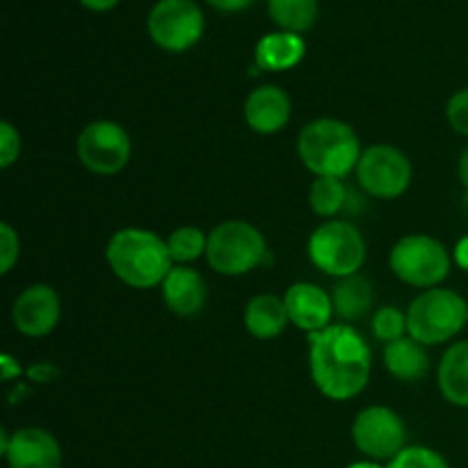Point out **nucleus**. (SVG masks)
Segmentation results:
<instances>
[{"label": "nucleus", "instance_id": "nucleus-5", "mask_svg": "<svg viewBox=\"0 0 468 468\" xmlns=\"http://www.w3.org/2000/svg\"><path fill=\"white\" fill-rule=\"evenodd\" d=\"M306 254L323 274L346 279L361 272L368 259V245L356 224L347 219H327L309 236Z\"/></svg>", "mask_w": 468, "mask_h": 468}, {"label": "nucleus", "instance_id": "nucleus-9", "mask_svg": "<svg viewBox=\"0 0 468 468\" xmlns=\"http://www.w3.org/2000/svg\"><path fill=\"white\" fill-rule=\"evenodd\" d=\"M356 181L361 190L373 199L391 201L405 195L414 178L411 160L393 144H370L356 165Z\"/></svg>", "mask_w": 468, "mask_h": 468}, {"label": "nucleus", "instance_id": "nucleus-16", "mask_svg": "<svg viewBox=\"0 0 468 468\" xmlns=\"http://www.w3.org/2000/svg\"><path fill=\"white\" fill-rule=\"evenodd\" d=\"M160 291H163L165 306L178 318H195L208 302L206 279L192 265H174Z\"/></svg>", "mask_w": 468, "mask_h": 468}, {"label": "nucleus", "instance_id": "nucleus-15", "mask_svg": "<svg viewBox=\"0 0 468 468\" xmlns=\"http://www.w3.org/2000/svg\"><path fill=\"white\" fill-rule=\"evenodd\" d=\"M247 126L259 135H274L288 126L292 117V101L279 85H261L250 91L245 101Z\"/></svg>", "mask_w": 468, "mask_h": 468}, {"label": "nucleus", "instance_id": "nucleus-36", "mask_svg": "<svg viewBox=\"0 0 468 468\" xmlns=\"http://www.w3.org/2000/svg\"><path fill=\"white\" fill-rule=\"evenodd\" d=\"M466 327H468V324H466Z\"/></svg>", "mask_w": 468, "mask_h": 468}, {"label": "nucleus", "instance_id": "nucleus-1", "mask_svg": "<svg viewBox=\"0 0 468 468\" xmlns=\"http://www.w3.org/2000/svg\"><path fill=\"white\" fill-rule=\"evenodd\" d=\"M373 352L359 329L347 323L329 324L309 336V373L327 400L346 402L370 382Z\"/></svg>", "mask_w": 468, "mask_h": 468}, {"label": "nucleus", "instance_id": "nucleus-2", "mask_svg": "<svg viewBox=\"0 0 468 468\" xmlns=\"http://www.w3.org/2000/svg\"><path fill=\"white\" fill-rule=\"evenodd\" d=\"M105 261L114 277L135 291L163 286L174 270L167 240L140 227L119 229L105 247Z\"/></svg>", "mask_w": 468, "mask_h": 468}, {"label": "nucleus", "instance_id": "nucleus-12", "mask_svg": "<svg viewBox=\"0 0 468 468\" xmlns=\"http://www.w3.org/2000/svg\"><path fill=\"white\" fill-rule=\"evenodd\" d=\"M0 452L9 468H62V446L44 428L0 430Z\"/></svg>", "mask_w": 468, "mask_h": 468}, {"label": "nucleus", "instance_id": "nucleus-21", "mask_svg": "<svg viewBox=\"0 0 468 468\" xmlns=\"http://www.w3.org/2000/svg\"><path fill=\"white\" fill-rule=\"evenodd\" d=\"M329 295H332L334 314L341 320H346V323L364 320L375 306L373 282L368 277H361V274L336 279Z\"/></svg>", "mask_w": 468, "mask_h": 468}, {"label": "nucleus", "instance_id": "nucleus-6", "mask_svg": "<svg viewBox=\"0 0 468 468\" xmlns=\"http://www.w3.org/2000/svg\"><path fill=\"white\" fill-rule=\"evenodd\" d=\"M268 242L261 229L245 219H227L208 233L206 261L222 277H242L263 265Z\"/></svg>", "mask_w": 468, "mask_h": 468}, {"label": "nucleus", "instance_id": "nucleus-31", "mask_svg": "<svg viewBox=\"0 0 468 468\" xmlns=\"http://www.w3.org/2000/svg\"><path fill=\"white\" fill-rule=\"evenodd\" d=\"M452 261L457 263V268H462L464 272H468V233L455 245V251H452Z\"/></svg>", "mask_w": 468, "mask_h": 468}, {"label": "nucleus", "instance_id": "nucleus-25", "mask_svg": "<svg viewBox=\"0 0 468 468\" xmlns=\"http://www.w3.org/2000/svg\"><path fill=\"white\" fill-rule=\"evenodd\" d=\"M370 329H373V336L379 343L388 346V343L410 334L407 332V311H400L393 304L379 306L373 318H370Z\"/></svg>", "mask_w": 468, "mask_h": 468}, {"label": "nucleus", "instance_id": "nucleus-34", "mask_svg": "<svg viewBox=\"0 0 468 468\" xmlns=\"http://www.w3.org/2000/svg\"><path fill=\"white\" fill-rule=\"evenodd\" d=\"M457 178H460L462 186L468 190V146L460 154V160H457Z\"/></svg>", "mask_w": 468, "mask_h": 468}, {"label": "nucleus", "instance_id": "nucleus-11", "mask_svg": "<svg viewBox=\"0 0 468 468\" xmlns=\"http://www.w3.org/2000/svg\"><path fill=\"white\" fill-rule=\"evenodd\" d=\"M206 18L195 0H158L146 18L154 44L167 53H186L204 35Z\"/></svg>", "mask_w": 468, "mask_h": 468}, {"label": "nucleus", "instance_id": "nucleus-23", "mask_svg": "<svg viewBox=\"0 0 468 468\" xmlns=\"http://www.w3.org/2000/svg\"><path fill=\"white\" fill-rule=\"evenodd\" d=\"M268 14L279 30L302 35L318 18V0H268Z\"/></svg>", "mask_w": 468, "mask_h": 468}, {"label": "nucleus", "instance_id": "nucleus-30", "mask_svg": "<svg viewBox=\"0 0 468 468\" xmlns=\"http://www.w3.org/2000/svg\"><path fill=\"white\" fill-rule=\"evenodd\" d=\"M206 3L222 9V12H240V9L250 7V5L256 3V0H206Z\"/></svg>", "mask_w": 468, "mask_h": 468}, {"label": "nucleus", "instance_id": "nucleus-17", "mask_svg": "<svg viewBox=\"0 0 468 468\" xmlns=\"http://www.w3.org/2000/svg\"><path fill=\"white\" fill-rule=\"evenodd\" d=\"M306 55V41L302 39V35H295V32L277 30L268 32L259 39L254 50L256 67L261 71L270 73H282L288 71V69H295L297 64L304 59Z\"/></svg>", "mask_w": 468, "mask_h": 468}, {"label": "nucleus", "instance_id": "nucleus-3", "mask_svg": "<svg viewBox=\"0 0 468 468\" xmlns=\"http://www.w3.org/2000/svg\"><path fill=\"white\" fill-rule=\"evenodd\" d=\"M361 154L359 135L350 123L334 117H320L306 123L297 137V155L315 178H346L356 172Z\"/></svg>", "mask_w": 468, "mask_h": 468}, {"label": "nucleus", "instance_id": "nucleus-35", "mask_svg": "<svg viewBox=\"0 0 468 468\" xmlns=\"http://www.w3.org/2000/svg\"><path fill=\"white\" fill-rule=\"evenodd\" d=\"M347 468H387V464H379V462H373V460H361V462H352Z\"/></svg>", "mask_w": 468, "mask_h": 468}, {"label": "nucleus", "instance_id": "nucleus-29", "mask_svg": "<svg viewBox=\"0 0 468 468\" xmlns=\"http://www.w3.org/2000/svg\"><path fill=\"white\" fill-rule=\"evenodd\" d=\"M18 155H21V135L14 123L0 122V167H12Z\"/></svg>", "mask_w": 468, "mask_h": 468}, {"label": "nucleus", "instance_id": "nucleus-33", "mask_svg": "<svg viewBox=\"0 0 468 468\" xmlns=\"http://www.w3.org/2000/svg\"><path fill=\"white\" fill-rule=\"evenodd\" d=\"M0 366H3V379H5V382H9V379H12L14 375L21 373V368H18V364H16V361H14L9 355L0 356Z\"/></svg>", "mask_w": 468, "mask_h": 468}, {"label": "nucleus", "instance_id": "nucleus-14", "mask_svg": "<svg viewBox=\"0 0 468 468\" xmlns=\"http://www.w3.org/2000/svg\"><path fill=\"white\" fill-rule=\"evenodd\" d=\"M286 302V311L291 323L297 329L311 334H318L332 324L334 304L332 295L324 288L315 286L311 282H297L283 295Z\"/></svg>", "mask_w": 468, "mask_h": 468}, {"label": "nucleus", "instance_id": "nucleus-7", "mask_svg": "<svg viewBox=\"0 0 468 468\" xmlns=\"http://www.w3.org/2000/svg\"><path fill=\"white\" fill-rule=\"evenodd\" d=\"M388 268L407 286L430 291L448 279L452 254L441 240L428 233H410L393 245Z\"/></svg>", "mask_w": 468, "mask_h": 468}, {"label": "nucleus", "instance_id": "nucleus-20", "mask_svg": "<svg viewBox=\"0 0 468 468\" xmlns=\"http://www.w3.org/2000/svg\"><path fill=\"white\" fill-rule=\"evenodd\" d=\"M384 366L398 382H420L430 370L428 347L407 334V336L384 346Z\"/></svg>", "mask_w": 468, "mask_h": 468}, {"label": "nucleus", "instance_id": "nucleus-27", "mask_svg": "<svg viewBox=\"0 0 468 468\" xmlns=\"http://www.w3.org/2000/svg\"><path fill=\"white\" fill-rule=\"evenodd\" d=\"M446 119L457 135L468 137V87H462L448 99Z\"/></svg>", "mask_w": 468, "mask_h": 468}, {"label": "nucleus", "instance_id": "nucleus-18", "mask_svg": "<svg viewBox=\"0 0 468 468\" xmlns=\"http://www.w3.org/2000/svg\"><path fill=\"white\" fill-rule=\"evenodd\" d=\"M437 387L443 400L468 410V341L448 346L437 368Z\"/></svg>", "mask_w": 468, "mask_h": 468}, {"label": "nucleus", "instance_id": "nucleus-4", "mask_svg": "<svg viewBox=\"0 0 468 468\" xmlns=\"http://www.w3.org/2000/svg\"><path fill=\"white\" fill-rule=\"evenodd\" d=\"M466 324L468 302L452 288L423 291L407 309V332L425 347L451 343Z\"/></svg>", "mask_w": 468, "mask_h": 468}, {"label": "nucleus", "instance_id": "nucleus-24", "mask_svg": "<svg viewBox=\"0 0 468 468\" xmlns=\"http://www.w3.org/2000/svg\"><path fill=\"white\" fill-rule=\"evenodd\" d=\"M169 254L174 265H190L206 256L208 250V233L199 227H178L167 236Z\"/></svg>", "mask_w": 468, "mask_h": 468}, {"label": "nucleus", "instance_id": "nucleus-32", "mask_svg": "<svg viewBox=\"0 0 468 468\" xmlns=\"http://www.w3.org/2000/svg\"><path fill=\"white\" fill-rule=\"evenodd\" d=\"M119 0H80L82 7L91 9V12H110L112 7H117Z\"/></svg>", "mask_w": 468, "mask_h": 468}, {"label": "nucleus", "instance_id": "nucleus-26", "mask_svg": "<svg viewBox=\"0 0 468 468\" xmlns=\"http://www.w3.org/2000/svg\"><path fill=\"white\" fill-rule=\"evenodd\" d=\"M387 468H451V464L434 448L407 446L400 455L388 462Z\"/></svg>", "mask_w": 468, "mask_h": 468}, {"label": "nucleus", "instance_id": "nucleus-8", "mask_svg": "<svg viewBox=\"0 0 468 468\" xmlns=\"http://www.w3.org/2000/svg\"><path fill=\"white\" fill-rule=\"evenodd\" d=\"M78 160L96 176H114L131 163L133 140L122 123L96 119L80 131L76 142Z\"/></svg>", "mask_w": 468, "mask_h": 468}, {"label": "nucleus", "instance_id": "nucleus-19", "mask_svg": "<svg viewBox=\"0 0 468 468\" xmlns=\"http://www.w3.org/2000/svg\"><path fill=\"white\" fill-rule=\"evenodd\" d=\"M245 329L259 341H272L286 332L288 311L283 297L272 295V292H261L254 295L245 306Z\"/></svg>", "mask_w": 468, "mask_h": 468}, {"label": "nucleus", "instance_id": "nucleus-22", "mask_svg": "<svg viewBox=\"0 0 468 468\" xmlns=\"http://www.w3.org/2000/svg\"><path fill=\"white\" fill-rule=\"evenodd\" d=\"M347 197H350V190L343 183V178H314L309 187V208L324 222L336 219V215H341L347 208V201H350Z\"/></svg>", "mask_w": 468, "mask_h": 468}, {"label": "nucleus", "instance_id": "nucleus-10", "mask_svg": "<svg viewBox=\"0 0 468 468\" xmlns=\"http://www.w3.org/2000/svg\"><path fill=\"white\" fill-rule=\"evenodd\" d=\"M352 441L366 460L388 464L407 448V425L391 407L370 405L352 420Z\"/></svg>", "mask_w": 468, "mask_h": 468}, {"label": "nucleus", "instance_id": "nucleus-13", "mask_svg": "<svg viewBox=\"0 0 468 468\" xmlns=\"http://www.w3.org/2000/svg\"><path fill=\"white\" fill-rule=\"evenodd\" d=\"M62 318V300L48 283H32L12 304V323L27 338H44L55 332Z\"/></svg>", "mask_w": 468, "mask_h": 468}, {"label": "nucleus", "instance_id": "nucleus-28", "mask_svg": "<svg viewBox=\"0 0 468 468\" xmlns=\"http://www.w3.org/2000/svg\"><path fill=\"white\" fill-rule=\"evenodd\" d=\"M18 256H21L18 233L14 231L12 224L3 222L0 224V274L12 272L14 265L18 263Z\"/></svg>", "mask_w": 468, "mask_h": 468}]
</instances>
